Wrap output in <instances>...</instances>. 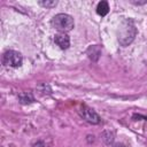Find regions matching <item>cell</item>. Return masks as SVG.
Masks as SVG:
<instances>
[{
	"label": "cell",
	"mask_w": 147,
	"mask_h": 147,
	"mask_svg": "<svg viewBox=\"0 0 147 147\" xmlns=\"http://www.w3.org/2000/svg\"><path fill=\"white\" fill-rule=\"evenodd\" d=\"M52 25L61 31V32H67V31H70L74 25H75V22H74V18L68 15V14H64V13H60L57 15H55L52 20Z\"/></svg>",
	"instance_id": "obj_2"
},
{
	"label": "cell",
	"mask_w": 147,
	"mask_h": 147,
	"mask_svg": "<svg viewBox=\"0 0 147 147\" xmlns=\"http://www.w3.org/2000/svg\"><path fill=\"white\" fill-rule=\"evenodd\" d=\"M114 147H127V146H125L123 144H116V145H114Z\"/></svg>",
	"instance_id": "obj_11"
},
{
	"label": "cell",
	"mask_w": 147,
	"mask_h": 147,
	"mask_svg": "<svg viewBox=\"0 0 147 147\" xmlns=\"http://www.w3.org/2000/svg\"><path fill=\"white\" fill-rule=\"evenodd\" d=\"M38 3L41 6V7H45V8H53L57 5V1L55 0H46V1H38Z\"/></svg>",
	"instance_id": "obj_8"
},
{
	"label": "cell",
	"mask_w": 147,
	"mask_h": 147,
	"mask_svg": "<svg viewBox=\"0 0 147 147\" xmlns=\"http://www.w3.org/2000/svg\"><path fill=\"white\" fill-rule=\"evenodd\" d=\"M86 54L88 55L90 60H92V61L95 62V61L99 60V57H100V55H101V48H100V46H98V45L90 46V47L87 48V51H86Z\"/></svg>",
	"instance_id": "obj_6"
},
{
	"label": "cell",
	"mask_w": 147,
	"mask_h": 147,
	"mask_svg": "<svg viewBox=\"0 0 147 147\" xmlns=\"http://www.w3.org/2000/svg\"><path fill=\"white\" fill-rule=\"evenodd\" d=\"M137 28L134 25V22L131 20V18H126L124 20L118 30H117V39H118V42L122 45V46H129L136 38L137 36Z\"/></svg>",
	"instance_id": "obj_1"
},
{
	"label": "cell",
	"mask_w": 147,
	"mask_h": 147,
	"mask_svg": "<svg viewBox=\"0 0 147 147\" xmlns=\"http://www.w3.org/2000/svg\"><path fill=\"white\" fill-rule=\"evenodd\" d=\"M79 115L82 116V118L84 121H86L87 123L90 124H99L101 122V118L100 116L90 107L83 105L80 107V110H79Z\"/></svg>",
	"instance_id": "obj_4"
},
{
	"label": "cell",
	"mask_w": 147,
	"mask_h": 147,
	"mask_svg": "<svg viewBox=\"0 0 147 147\" xmlns=\"http://www.w3.org/2000/svg\"><path fill=\"white\" fill-rule=\"evenodd\" d=\"M55 44L61 48V49H67L70 46V39L65 33H59L54 37Z\"/></svg>",
	"instance_id": "obj_5"
},
{
	"label": "cell",
	"mask_w": 147,
	"mask_h": 147,
	"mask_svg": "<svg viewBox=\"0 0 147 147\" xmlns=\"http://www.w3.org/2000/svg\"><path fill=\"white\" fill-rule=\"evenodd\" d=\"M109 11V5L107 1H100L96 6V13L100 16H106Z\"/></svg>",
	"instance_id": "obj_7"
},
{
	"label": "cell",
	"mask_w": 147,
	"mask_h": 147,
	"mask_svg": "<svg viewBox=\"0 0 147 147\" xmlns=\"http://www.w3.org/2000/svg\"><path fill=\"white\" fill-rule=\"evenodd\" d=\"M22 62H23V57L20 52L10 49V51L5 52L2 55V63L7 67L17 68L22 65Z\"/></svg>",
	"instance_id": "obj_3"
},
{
	"label": "cell",
	"mask_w": 147,
	"mask_h": 147,
	"mask_svg": "<svg viewBox=\"0 0 147 147\" xmlns=\"http://www.w3.org/2000/svg\"><path fill=\"white\" fill-rule=\"evenodd\" d=\"M131 2H132V3H134V5H145V3H147V0H142V1H136V0H131Z\"/></svg>",
	"instance_id": "obj_10"
},
{
	"label": "cell",
	"mask_w": 147,
	"mask_h": 147,
	"mask_svg": "<svg viewBox=\"0 0 147 147\" xmlns=\"http://www.w3.org/2000/svg\"><path fill=\"white\" fill-rule=\"evenodd\" d=\"M20 100H21L22 103H30V102L33 101V98H32L31 94L25 93V94H21V95H20Z\"/></svg>",
	"instance_id": "obj_9"
}]
</instances>
